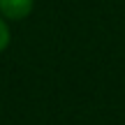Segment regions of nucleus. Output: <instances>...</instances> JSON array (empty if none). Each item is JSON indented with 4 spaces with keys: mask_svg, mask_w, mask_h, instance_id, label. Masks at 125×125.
Listing matches in <instances>:
<instances>
[{
    "mask_svg": "<svg viewBox=\"0 0 125 125\" xmlns=\"http://www.w3.org/2000/svg\"><path fill=\"white\" fill-rule=\"evenodd\" d=\"M35 0H0V14L7 21H21V19L30 16Z\"/></svg>",
    "mask_w": 125,
    "mask_h": 125,
    "instance_id": "obj_1",
    "label": "nucleus"
},
{
    "mask_svg": "<svg viewBox=\"0 0 125 125\" xmlns=\"http://www.w3.org/2000/svg\"><path fill=\"white\" fill-rule=\"evenodd\" d=\"M9 42H12V32H9V21L0 14V53H2L5 49L9 46Z\"/></svg>",
    "mask_w": 125,
    "mask_h": 125,
    "instance_id": "obj_2",
    "label": "nucleus"
}]
</instances>
